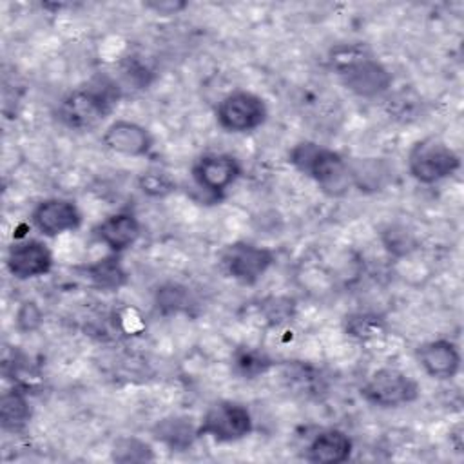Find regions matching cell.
I'll return each instance as SVG.
<instances>
[{
	"instance_id": "obj_1",
	"label": "cell",
	"mask_w": 464,
	"mask_h": 464,
	"mask_svg": "<svg viewBox=\"0 0 464 464\" xmlns=\"http://www.w3.org/2000/svg\"><path fill=\"white\" fill-rule=\"evenodd\" d=\"M121 92L116 82L98 76L69 91L58 103V120L71 130H91L103 121L118 103Z\"/></svg>"
},
{
	"instance_id": "obj_2",
	"label": "cell",
	"mask_w": 464,
	"mask_h": 464,
	"mask_svg": "<svg viewBox=\"0 0 464 464\" xmlns=\"http://www.w3.org/2000/svg\"><path fill=\"white\" fill-rule=\"evenodd\" d=\"M288 161L328 196H343L352 187L350 163L334 149L315 141H299L290 149Z\"/></svg>"
},
{
	"instance_id": "obj_3",
	"label": "cell",
	"mask_w": 464,
	"mask_h": 464,
	"mask_svg": "<svg viewBox=\"0 0 464 464\" xmlns=\"http://www.w3.org/2000/svg\"><path fill=\"white\" fill-rule=\"evenodd\" d=\"M332 65L341 83L361 98H377L392 87L390 71L364 47L344 45L334 51Z\"/></svg>"
},
{
	"instance_id": "obj_4",
	"label": "cell",
	"mask_w": 464,
	"mask_h": 464,
	"mask_svg": "<svg viewBox=\"0 0 464 464\" xmlns=\"http://www.w3.org/2000/svg\"><path fill=\"white\" fill-rule=\"evenodd\" d=\"M406 163L415 181L431 185L453 176L460 167V158L444 140L426 136L411 145Z\"/></svg>"
},
{
	"instance_id": "obj_5",
	"label": "cell",
	"mask_w": 464,
	"mask_h": 464,
	"mask_svg": "<svg viewBox=\"0 0 464 464\" xmlns=\"http://www.w3.org/2000/svg\"><path fill=\"white\" fill-rule=\"evenodd\" d=\"M268 118L265 100L250 91H232L216 107L218 125L232 134H245L259 129Z\"/></svg>"
},
{
	"instance_id": "obj_6",
	"label": "cell",
	"mask_w": 464,
	"mask_h": 464,
	"mask_svg": "<svg viewBox=\"0 0 464 464\" xmlns=\"http://www.w3.org/2000/svg\"><path fill=\"white\" fill-rule=\"evenodd\" d=\"M250 431L252 415L245 404L236 401L210 404L198 424V439L210 437L216 442H236L250 435Z\"/></svg>"
},
{
	"instance_id": "obj_7",
	"label": "cell",
	"mask_w": 464,
	"mask_h": 464,
	"mask_svg": "<svg viewBox=\"0 0 464 464\" xmlns=\"http://www.w3.org/2000/svg\"><path fill=\"white\" fill-rule=\"evenodd\" d=\"M274 252L248 241L228 243L219 254L223 274L241 285H256L274 265Z\"/></svg>"
},
{
	"instance_id": "obj_8",
	"label": "cell",
	"mask_w": 464,
	"mask_h": 464,
	"mask_svg": "<svg viewBox=\"0 0 464 464\" xmlns=\"http://www.w3.org/2000/svg\"><path fill=\"white\" fill-rule=\"evenodd\" d=\"M419 384L408 373L397 368L375 370L361 388V395L366 402L379 408H397L417 401Z\"/></svg>"
},
{
	"instance_id": "obj_9",
	"label": "cell",
	"mask_w": 464,
	"mask_h": 464,
	"mask_svg": "<svg viewBox=\"0 0 464 464\" xmlns=\"http://www.w3.org/2000/svg\"><path fill=\"white\" fill-rule=\"evenodd\" d=\"M241 172L239 160L227 152H207L192 165L194 183L212 198H221L239 179Z\"/></svg>"
},
{
	"instance_id": "obj_10",
	"label": "cell",
	"mask_w": 464,
	"mask_h": 464,
	"mask_svg": "<svg viewBox=\"0 0 464 464\" xmlns=\"http://www.w3.org/2000/svg\"><path fill=\"white\" fill-rule=\"evenodd\" d=\"M34 228L47 236L56 237L65 232H72L82 225V212L78 205L65 198H47L36 203L31 212Z\"/></svg>"
},
{
	"instance_id": "obj_11",
	"label": "cell",
	"mask_w": 464,
	"mask_h": 464,
	"mask_svg": "<svg viewBox=\"0 0 464 464\" xmlns=\"http://www.w3.org/2000/svg\"><path fill=\"white\" fill-rule=\"evenodd\" d=\"M5 266L9 274L20 281L40 277L53 268V254L49 246L38 239H22L9 246Z\"/></svg>"
},
{
	"instance_id": "obj_12",
	"label": "cell",
	"mask_w": 464,
	"mask_h": 464,
	"mask_svg": "<svg viewBox=\"0 0 464 464\" xmlns=\"http://www.w3.org/2000/svg\"><path fill=\"white\" fill-rule=\"evenodd\" d=\"M102 141L109 150L127 158L147 156L154 145L149 129L130 120H114L112 123H109L102 136Z\"/></svg>"
},
{
	"instance_id": "obj_13",
	"label": "cell",
	"mask_w": 464,
	"mask_h": 464,
	"mask_svg": "<svg viewBox=\"0 0 464 464\" xmlns=\"http://www.w3.org/2000/svg\"><path fill=\"white\" fill-rule=\"evenodd\" d=\"M415 359L426 375L448 381L460 370V350L450 339H431L417 346Z\"/></svg>"
},
{
	"instance_id": "obj_14",
	"label": "cell",
	"mask_w": 464,
	"mask_h": 464,
	"mask_svg": "<svg viewBox=\"0 0 464 464\" xmlns=\"http://www.w3.org/2000/svg\"><path fill=\"white\" fill-rule=\"evenodd\" d=\"M141 234V227L138 218L132 212H116L100 221L94 227V236L100 243H103L112 254H121L130 248Z\"/></svg>"
},
{
	"instance_id": "obj_15",
	"label": "cell",
	"mask_w": 464,
	"mask_h": 464,
	"mask_svg": "<svg viewBox=\"0 0 464 464\" xmlns=\"http://www.w3.org/2000/svg\"><path fill=\"white\" fill-rule=\"evenodd\" d=\"M353 442L343 430L330 428L317 433L306 448V460L315 464H341L350 459Z\"/></svg>"
},
{
	"instance_id": "obj_16",
	"label": "cell",
	"mask_w": 464,
	"mask_h": 464,
	"mask_svg": "<svg viewBox=\"0 0 464 464\" xmlns=\"http://www.w3.org/2000/svg\"><path fill=\"white\" fill-rule=\"evenodd\" d=\"M31 419V404L22 388L14 386L0 397V424L2 430L16 433L22 431Z\"/></svg>"
},
{
	"instance_id": "obj_17",
	"label": "cell",
	"mask_w": 464,
	"mask_h": 464,
	"mask_svg": "<svg viewBox=\"0 0 464 464\" xmlns=\"http://www.w3.org/2000/svg\"><path fill=\"white\" fill-rule=\"evenodd\" d=\"M152 431L160 442L176 451L187 450L198 439V426H194L187 417L163 419L154 426Z\"/></svg>"
},
{
	"instance_id": "obj_18",
	"label": "cell",
	"mask_w": 464,
	"mask_h": 464,
	"mask_svg": "<svg viewBox=\"0 0 464 464\" xmlns=\"http://www.w3.org/2000/svg\"><path fill=\"white\" fill-rule=\"evenodd\" d=\"M85 274H87L89 281L102 290H116V288L123 286L127 281V274H125L120 259L116 257V254L102 257V259L87 265Z\"/></svg>"
},
{
	"instance_id": "obj_19",
	"label": "cell",
	"mask_w": 464,
	"mask_h": 464,
	"mask_svg": "<svg viewBox=\"0 0 464 464\" xmlns=\"http://www.w3.org/2000/svg\"><path fill=\"white\" fill-rule=\"evenodd\" d=\"M390 170L381 160H361L350 163L352 185L359 190H381L388 181Z\"/></svg>"
},
{
	"instance_id": "obj_20",
	"label": "cell",
	"mask_w": 464,
	"mask_h": 464,
	"mask_svg": "<svg viewBox=\"0 0 464 464\" xmlns=\"http://www.w3.org/2000/svg\"><path fill=\"white\" fill-rule=\"evenodd\" d=\"M272 366V359L256 348H241L234 355V370L245 379H254Z\"/></svg>"
},
{
	"instance_id": "obj_21",
	"label": "cell",
	"mask_w": 464,
	"mask_h": 464,
	"mask_svg": "<svg viewBox=\"0 0 464 464\" xmlns=\"http://www.w3.org/2000/svg\"><path fill=\"white\" fill-rule=\"evenodd\" d=\"M346 334L361 339V341H368V339H375L384 332V321L375 315V314H368V312H359V314H352L346 317Z\"/></svg>"
},
{
	"instance_id": "obj_22",
	"label": "cell",
	"mask_w": 464,
	"mask_h": 464,
	"mask_svg": "<svg viewBox=\"0 0 464 464\" xmlns=\"http://www.w3.org/2000/svg\"><path fill=\"white\" fill-rule=\"evenodd\" d=\"M112 459L118 462H145V460H152L154 453L149 444L132 437V439H120L114 444Z\"/></svg>"
},
{
	"instance_id": "obj_23",
	"label": "cell",
	"mask_w": 464,
	"mask_h": 464,
	"mask_svg": "<svg viewBox=\"0 0 464 464\" xmlns=\"http://www.w3.org/2000/svg\"><path fill=\"white\" fill-rule=\"evenodd\" d=\"M140 187L149 196H163L169 190H172V181L169 179L167 174H163L160 170H156V172L149 170V172L141 174Z\"/></svg>"
},
{
	"instance_id": "obj_24",
	"label": "cell",
	"mask_w": 464,
	"mask_h": 464,
	"mask_svg": "<svg viewBox=\"0 0 464 464\" xmlns=\"http://www.w3.org/2000/svg\"><path fill=\"white\" fill-rule=\"evenodd\" d=\"M145 7L154 9L160 14H176L187 7L185 2H147Z\"/></svg>"
}]
</instances>
